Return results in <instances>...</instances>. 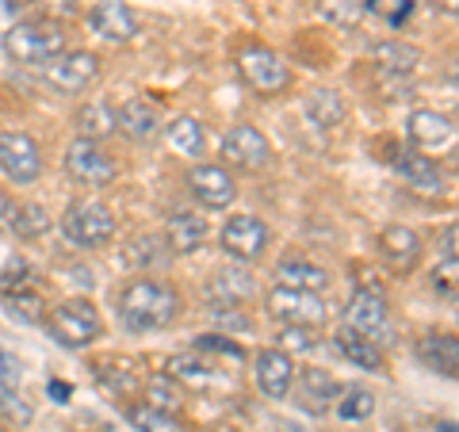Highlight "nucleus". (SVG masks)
Returning <instances> with one entry per match:
<instances>
[{
  "label": "nucleus",
  "instance_id": "dca6fc26",
  "mask_svg": "<svg viewBox=\"0 0 459 432\" xmlns=\"http://www.w3.org/2000/svg\"><path fill=\"white\" fill-rule=\"evenodd\" d=\"M406 134L413 142V150H444L455 142V119L444 111H413L406 119Z\"/></svg>",
  "mask_w": 459,
  "mask_h": 432
},
{
  "label": "nucleus",
  "instance_id": "e433bc0d",
  "mask_svg": "<svg viewBox=\"0 0 459 432\" xmlns=\"http://www.w3.org/2000/svg\"><path fill=\"white\" fill-rule=\"evenodd\" d=\"M146 402H150V406H157V410H172V413H177L180 410V383L177 379H169L165 376V371H161V376H153L150 383H146Z\"/></svg>",
  "mask_w": 459,
  "mask_h": 432
},
{
  "label": "nucleus",
  "instance_id": "f257e3e1",
  "mask_svg": "<svg viewBox=\"0 0 459 432\" xmlns=\"http://www.w3.org/2000/svg\"><path fill=\"white\" fill-rule=\"evenodd\" d=\"M180 291L161 280H134L119 295V322L126 333H153L180 318Z\"/></svg>",
  "mask_w": 459,
  "mask_h": 432
},
{
  "label": "nucleus",
  "instance_id": "f704fd0d",
  "mask_svg": "<svg viewBox=\"0 0 459 432\" xmlns=\"http://www.w3.org/2000/svg\"><path fill=\"white\" fill-rule=\"evenodd\" d=\"M318 12L333 27H356L364 20V0H318Z\"/></svg>",
  "mask_w": 459,
  "mask_h": 432
},
{
  "label": "nucleus",
  "instance_id": "2f4dec72",
  "mask_svg": "<svg viewBox=\"0 0 459 432\" xmlns=\"http://www.w3.org/2000/svg\"><path fill=\"white\" fill-rule=\"evenodd\" d=\"M165 376L184 383V386H192V391H204V386H211V367L199 356H172L165 364Z\"/></svg>",
  "mask_w": 459,
  "mask_h": 432
},
{
  "label": "nucleus",
  "instance_id": "72a5a7b5",
  "mask_svg": "<svg viewBox=\"0 0 459 432\" xmlns=\"http://www.w3.org/2000/svg\"><path fill=\"white\" fill-rule=\"evenodd\" d=\"M4 302H8L12 318L23 322V325H42L47 322V307H42V298L35 291H12V295H4Z\"/></svg>",
  "mask_w": 459,
  "mask_h": 432
},
{
  "label": "nucleus",
  "instance_id": "7ed1b4c3",
  "mask_svg": "<svg viewBox=\"0 0 459 432\" xmlns=\"http://www.w3.org/2000/svg\"><path fill=\"white\" fill-rule=\"evenodd\" d=\"M50 337L62 344V349H89L92 341H100L104 333V318H100V310L92 307L89 298H65L62 307H54L47 314Z\"/></svg>",
  "mask_w": 459,
  "mask_h": 432
},
{
  "label": "nucleus",
  "instance_id": "2eb2a0df",
  "mask_svg": "<svg viewBox=\"0 0 459 432\" xmlns=\"http://www.w3.org/2000/svg\"><path fill=\"white\" fill-rule=\"evenodd\" d=\"M207 295H211V310H226V307L238 310L241 302L256 298V280H253L249 268L230 264V268H219V272L211 276Z\"/></svg>",
  "mask_w": 459,
  "mask_h": 432
},
{
  "label": "nucleus",
  "instance_id": "a878e982",
  "mask_svg": "<svg viewBox=\"0 0 459 432\" xmlns=\"http://www.w3.org/2000/svg\"><path fill=\"white\" fill-rule=\"evenodd\" d=\"M333 341H337V352H341L344 359H352V367H364V371H383V367H386V359H383V349H379V344H371L368 337L352 333L349 325H344Z\"/></svg>",
  "mask_w": 459,
  "mask_h": 432
},
{
  "label": "nucleus",
  "instance_id": "393cba45",
  "mask_svg": "<svg viewBox=\"0 0 459 432\" xmlns=\"http://www.w3.org/2000/svg\"><path fill=\"white\" fill-rule=\"evenodd\" d=\"M418 356L425 359L429 367L437 371V376H448V379H455L459 344H455V337H452V333H429V337H421V344H418Z\"/></svg>",
  "mask_w": 459,
  "mask_h": 432
},
{
  "label": "nucleus",
  "instance_id": "ddd939ff",
  "mask_svg": "<svg viewBox=\"0 0 459 432\" xmlns=\"http://www.w3.org/2000/svg\"><path fill=\"white\" fill-rule=\"evenodd\" d=\"M222 157L234 168H246V172H256V168H264L272 161V146H268V138L256 131V126L249 123H238L234 131H230L222 138Z\"/></svg>",
  "mask_w": 459,
  "mask_h": 432
},
{
  "label": "nucleus",
  "instance_id": "c03bdc74",
  "mask_svg": "<svg viewBox=\"0 0 459 432\" xmlns=\"http://www.w3.org/2000/svg\"><path fill=\"white\" fill-rule=\"evenodd\" d=\"M455 226H448V234H440V253H448V261H455Z\"/></svg>",
  "mask_w": 459,
  "mask_h": 432
},
{
  "label": "nucleus",
  "instance_id": "c756f323",
  "mask_svg": "<svg viewBox=\"0 0 459 432\" xmlns=\"http://www.w3.org/2000/svg\"><path fill=\"white\" fill-rule=\"evenodd\" d=\"M169 245H165V238H153V234H142V238H134L131 245H126V264L131 268H138V272H146V268H161L165 261H169Z\"/></svg>",
  "mask_w": 459,
  "mask_h": 432
},
{
  "label": "nucleus",
  "instance_id": "4c0bfd02",
  "mask_svg": "<svg viewBox=\"0 0 459 432\" xmlns=\"http://www.w3.org/2000/svg\"><path fill=\"white\" fill-rule=\"evenodd\" d=\"M364 12L379 16L391 27H406V20L418 12V4H413V0H364Z\"/></svg>",
  "mask_w": 459,
  "mask_h": 432
},
{
  "label": "nucleus",
  "instance_id": "49530a36",
  "mask_svg": "<svg viewBox=\"0 0 459 432\" xmlns=\"http://www.w3.org/2000/svg\"><path fill=\"white\" fill-rule=\"evenodd\" d=\"M50 391L57 394V402H65V398H69V386H65V383H54V386H50Z\"/></svg>",
  "mask_w": 459,
  "mask_h": 432
},
{
  "label": "nucleus",
  "instance_id": "79ce46f5",
  "mask_svg": "<svg viewBox=\"0 0 459 432\" xmlns=\"http://www.w3.org/2000/svg\"><path fill=\"white\" fill-rule=\"evenodd\" d=\"M195 352H222V356H234V359L246 356V349H241L238 341H226V337H219V333L195 337Z\"/></svg>",
  "mask_w": 459,
  "mask_h": 432
},
{
  "label": "nucleus",
  "instance_id": "58836bf2",
  "mask_svg": "<svg viewBox=\"0 0 459 432\" xmlns=\"http://www.w3.org/2000/svg\"><path fill=\"white\" fill-rule=\"evenodd\" d=\"M341 421H364V417L376 413V398H371V391H364V386H356V391H341Z\"/></svg>",
  "mask_w": 459,
  "mask_h": 432
},
{
  "label": "nucleus",
  "instance_id": "6ab92c4d",
  "mask_svg": "<svg viewBox=\"0 0 459 432\" xmlns=\"http://www.w3.org/2000/svg\"><path fill=\"white\" fill-rule=\"evenodd\" d=\"M161 238L169 245V253L188 256L195 249H204V241H207V219H204V214H195V211H177L165 222V234Z\"/></svg>",
  "mask_w": 459,
  "mask_h": 432
},
{
  "label": "nucleus",
  "instance_id": "423d86ee",
  "mask_svg": "<svg viewBox=\"0 0 459 432\" xmlns=\"http://www.w3.org/2000/svg\"><path fill=\"white\" fill-rule=\"evenodd\" d=\"M344 325L352 333L368 337L371 344L391 341V307H386V295L376 291V287H360L349 298V307H344Z\"/></svg>",
  "mask_w": 459,
  "mask_h": 432
},
{
  "label": "nucleus",
  "instance_id": "f03ea898",
  "mask_svg": "<svg viewBox=\"0 0 459 432\" xmlns=\"http://www.w3.org/2000/svg\"><path fill=\"white\" fill-rule=\"evenodd\" d=\"M65 27L50 20V16H42V20H27V23H16V27H8L4 31V54L12 57L16 65H50L57 54L65 50Z\"/></svg>",
  "mask_w": 459,
  "mask_h": 432
},
{
  "label": "nucleus",
  "instance_id": "37998d69",
  "mask_svg": "<svg viewBox=\"0 0 459 432\" xmlns=\"http://www.w3.org/2000/svg\"><path fill=\"white\" fill-rule=\"evenodd\" d=\"M42 8H47V16H62V20H74L81 12V0H42Z\"/></svg>",
  "mask_w": 459,
  "mask_h": 432
},
{
  "label": "nucleus",
  "instance_id": "9b49d317",
  "mask_svg": "<svg viewBox=\"0 0 459 432\" xmlns=\"http://www.w3.org/2000/svg\"><path fill=\"white\" fill-rule=\"evenodd\" d=\"M0 172L12 184H35L42 177L39 142L23 131H4L0 134Z\"/></svg>",
  "mask_w": 459,
  "mask_h": 432
},
{
  "label": "nucleus",
  "instance_id": "5701e85b",
  "mask_svg": "<svg viewBox=\"0 0 459 432\" xmlns=\"http://www.w3.org/2000/svg\"><path fill=\"white\" fill-rule=\"evenodd\" d=\"M74 126H77V138L100 142V138H111L115 131H119V115H115L111 104L96 99V104H84V108L74 115Z\"/></svg>",
  "mask_w": 459,
  "mask_h": 432
},
{
  "label": "nucleus",
  "instance_id": "a211bd4d",
  "mask_svg": "<svg viewBox=\"0 0 459 432\" xmlns=\"http://www.w3.org/2000/svg\"><path fill=\"white\" fill-rule=\"evenodd\" d=\"M0 226L16 238H42L50 229V214L42 203H16L12 195L0 192Z\"/></svg>",
  "mask_w": 459,
  "mask_h": 432
},
{
  "label": "nucleus",
  "instance_id": "b1692460",
  "mask_svg": "<svg viewBox=\"0 0 459 432\" xmlns=\"http://www.w3.org/2000/svg\"><path fill=\"white\" fill-rule=\"evenodd\" d=\"M96 379H100V386H108L111 394L131 398L142 386V371H138V364H131V359H100Z\"/></svg>",
  "mask_w": 459,
  "mask_h": 432
},
{
  "label": "nucleus",
  "instance_id": "9d476101",
  "mask_svg": "<svg viewBox=\"0 0 459 432\" xmlns=\"http://www.w3.org/2000/svg\"><path fill=\"white\" fill-rule=\"evenodd\" d=\"M100 77V57L92 50H62L47 65V84L57 96H77Z\"/></svg>",
  "mask_w": 459,
  "mask_h": 432
},
{
  "label": "nucleus",
  "instance_id": "4468645a",
  "mask_svg": "<svg viewBox=\"0 0 459 432\" xmlns=\"http://www.w3.org/2000/svg\"><path fill=\"white\" fill-rule=\"evenodd\" d=\"M188 192L211 211H226L238 199V184L222 165H195L188 172Z\"/></svg>",
  "mask_w": 459,
  "mask_h": 432
},
{
  "label": "nucleus",
  "instance_id": "1a4fd4ad",
  "mask_svg": "<svg viewBox=\"0 0 459 432\" xmlns=\"http://www.w3.org/2000/svg\"><path fill=\"white\" fill-rule=\"evenodd\" d=\"M238 69H241V77H246L249 89H256L261 96H276V92H283L287 84H291V69H287L283 57L276 50H268V47L241 50Z\"/></svg>",
  "mask_w": 459,
  "mask_h": 432
},
{
  "label": "nucleus",
  "instance_id": "c9c22d12",
  "mask_svg": "<svg viewBox=\"0 0 459 432\" xmlns=\"http://www.w3.org/2000/svg\"><path fill=\"white\" fill-rule=\"evenodd\" d=\"M303 398H310V402H333V398H341V383L329 376V371H322V367H310V371H303Z\"/></svg>",
  "mask_w": 459,
  "mask_h": 432
},
{
  "label": "nucleus",
  "instance_id": "4be33fe9",
  "mask_svg": "<svg viewBox=\"0 0 459 432\" xmlns=\"http://www.w3.org/2000/svg\"><path fill=\"white\" fill-rule=\"evenodd\" d=\"M394 168L402 172V180L410 184L413 192H425V195H440L444 192V177H440V168L429 161L425 153H413V150H402L394 157Z\"/></svg>",
  "mask_w": 459,
  "mask_h": 432
},
{
  "label": "nucleus",
  "instance_id": "f3484780",
  "mask_svg": "<svg viewBox=\"0 0 459 432\" xmlns=\"http://www.w3.org/2000/svg\"><path fill=\"white\" fill-rule=\"evenodd\" d=\"M89 23L100 39L115 42V47H123V42H131L138 35V20L123 0H100V4L89 12Z\"/></svg>",
  "mask_w": 459,
  "mask_h": 432
},
{
  "label": "nucleus",
  "instance_id": "aec40b11",
  "mask_svg": "<svg viewBox=\"0 0 459 432\" xmlns=\"http://www.w3.org/2000/svg\"><path fill=\"white\" fill-rule=\"evenodd\" d=\"M115 115H119V131L131 142H150L157 131H161V111H157V104L146 99V96L126 99Z\"/></svg>",
  "mask_w": 459,
  "mask_h": 432
},
{
  "label": "nucleus",
  "instance_id": "473e14b6",
  "mask_svg": "<svg viewBox=\"0 0 459 432\" xmlns=\"http://www.w3.org/2000/svg\"><path fill=\"white\" fill-rule=\"evenodd\" d=\"M307 115L318 126H337L344 119V99L333 89H314L307 96Z\"/></svg>",
  "mask_w": 459,
  "mask_h": 432
},
{
  "label": "nucleus",
  "instance_id": "bb28decb",
  "mask_svg": "<svg viewBox=\"0 0 459 432\" xmlns=\"http://www.w3.org/2000/svg\"><path fill=\"white\" fill-rule=\"evenodd\" d=\"M276 280L280 287H291V291H325L329 287V272L318 264H307V261H280L276 264Z\"/></svg>",
  "mask_w": 459,
  "mask_h": 432
},
{
  "label": "nucleus",
  "instance_id": "412c9836",
  "mask_svg": "<svg viewBox=\"0 0 459 432\" xmlns=\"http://www.w3.org/2000/svg\"><path fill=\"white\" fill-rule=\"evenodd\" d=\"M379 253H383V261L391 268L410 272L413 264L421 261V238L413 234L410 226H391V229H383L379 234Z\"/></svg>",
  "mask_w": 459,
  "mask_h": 432
},
{
  "label": "nucleus",
  "instance_id": "cd10ccee",
  "mask_svg": "<svg viewBox=\"0 0 459 432\" xmlns=\"http://www.w3.org/2000/svg\"><path fill=\"white\" fill-rule=\"evenodd\" d=\"M371 57H376V65L383 69V73H391V77H410L413 69H418V62H421V54L413 50L410 42H394V39L379 42V47L371 50Z\"/></svg>",
  "mask_w": 459,
  "mask_h": 432
},
{
  "label": "nucleus",
  "instance_id": "7c9ffc66",
  "mask_svg": "<svg viewBox=\"0 0 459 432\" xmlns=\"http://www.w3.org/2000/svg\"><path fill=\"white\" fill-rule=\"evenodd\" d=\"M131 425L138 428V432H192L188 428V421H180L172 410H157V406H134L131 410Z\"/></svg>",
  "mask_w": 459,
  "mask_h": 432
},
{
  "label": "nucleus",
  "instance_id": "de8ad7c7",
  "mask_svg": "<svg viewBox=\"0 0 459 432\" xmlns=\"http://www.w3.org/2000/svg\"><path fill=\"white\" fill-rule=\"evenodd\" d=\"M452 428H455V425H452V421H448V425H440V432H452Z\"/></svg>",
  "mask_w": 459,
  "mask_h": 432
},
{
  "label": "nucleus",
  "instance_id": "0eeeda50",
  "mask_svg": "<svg viewBox=\"0 0 459 432\" xmlns=\"http://www.w3.org/2000/svg\"><path fill=\"white\" fill-rule=\"evenodd\" d=\"M219 241H222L226 256H234V261H241V264H253L268 253L272 229H268V222L256 219V214H234V219L222 226Z\"/></svg>",
  "mask_w": 459,
  "mask_h": 432
},
{
  "label": "nucleus",
  "instance_id": "ea45409f",
  "mask_svg": "<svg viewBox=\"0 0 459 432\" xmlns=\"http://www.w3.org/2000/svg\"><path fill=\"white\" fill-rule=\"evenodd\" d=\"M280 349L283 352L318 349V329H310V325H280Z\"/></svg>",
  "mask_w": 459,
  "mask_h": 432
},
{
  "label": "nucleus",
  "instance_id": "20e7f679",
  "mask_svg": "<svg viewBox=\"0 0 459 432\" xmlns=\"http://www.w3.org/2000/svg\"><path fill=\"white\" fill-rule=\"evenodd\" d=\"M62 234L77 249H100L115 238V214L96 199H74L62 214Z\"/></svg>",
  "mask_w": 459,
  "mask_h": 432
},
{
  "label": "nucleus",
  "instance_id": "a19ab883",
  "mask_svg": "<svg viewBox=\"0 0 459 432\" xmlns=\"http://www.w3.org/2000/svg\"><path fill=\"white\" fill-rule=\"evenodd\" d=\"M27 272H31V268H27V261H12V264L0 268V295L23 291L27 280H31V276H27Z\"/></svg>",
  "mask_w": 459,
  "mask_h": 432
},
{
  "label": "nucleus",
  "instance_id": "a18cd8bd",
  "mask_svg": "<svg viewBox=\"0 0 459 432\" xmlns=\"http://www.w3.org/2000/svg\"><path fill=\"white\" fill-rule=\"evenodd\" d=\"M433 4H437L440 12H448V16H455V12H459V0H433Z\"/></svg>",
  "mask_w": 459,
  "mask_h": 432
},
{
  "label": "nucleus",
  "instance_id": "39448f33",
  "mask_svg": "<svg viewBox=\"0 0 459 432\" xmlns=\"http://www.w3.org/2000/svg\"><path fill=\"white\" fill-rule=\"evenodd\" d=\"M115 157L100 146V142H89V138H74L65 150V177L77 184V188H89V192H100L115 184Z\"/></svg>",
  "mask_w": 459,
  "mask_h": 432
},
{
  "label": "nucleus",
  "instance_id": "6e6552de",
  "mask_svg": "<svg viewBox=\"0 0 459 432\" xmlns=\"http://www.w3.org/2000/svg\"><path fill=\"white\" fill-rule=\"evenodd\" d=\"M268 314L280 325H310L322 329L329 310L314 291H291V287H272L268 291Z\"/></svg>",
  "mask_w": 459,
  "mask_h": 432
},
{
  "label": "nucleus",
  "instance_id": "c85d7f7f",
  "mask_svg": "<svg viewBox=\"0 0 459 432\" xmlns=\"http://www.w3.org/2000/svg\"><path fill=\"white\" fill-rule=\"evenodd\" d=\"M169 146L177 150L180 157H199L207 146V138H204V126H199V119H192V115H180V119H172L169 123Z\"/></svg>",
  "mask_w": 459,
  "mask_h": 432
},
{
  "label": "nucleus",
  "instance_id": "f8f14e48",
  "mask_svg": "<svg viewBox=\"0 0 459 432\" xmlns=\"http://www.w3.org/2000/svg\"><path fill=\"white\" fill-rule=\"evenodd\" d=\"M253 379L256 386H261V394L272 398V402H280L291 394V386L299 379V367H295V359L291 352H283V349H261L253 359Z\"/></svg>",
  "mask_w": 459,
  "mask_h": 432
}]
</instances>
